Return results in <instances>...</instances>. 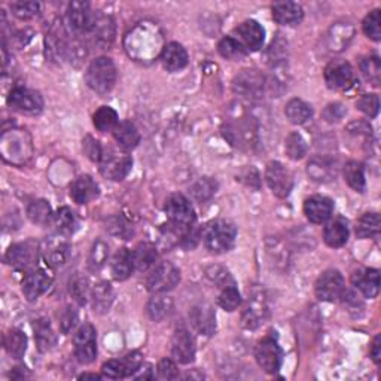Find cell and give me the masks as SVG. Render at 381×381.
Wrapping results in <instances>:
<instances>
[{"mask_svg":"<svg viewBox=\"0 0 381 381\" xmlns=\"http://www.w3.org/2000/svg\"><path fill=\"white\" fill-rule=\"evenodd\" d=\"M124 43L130 57L137 61L152 60L164 50L161 31L152 22H140L126 36Z\"/></svg>","mask_w":381,"mask_h":381,"instance_id":"1","label":"cell"},{"mask_svg":"<svg viewBox=\"0 0 381 381\" xmlns=\"http://www.w3.org/2000/svg\"><path fill=\"white\" fill-rule=\"evenodd\" d=\"M0 151H2V156L6 163L14 165L26 164L33 155L30 134L26 130L18 128L5 131L0 139Z\"/></svg>","mask_w":381,"mask_h":381,"instance_id":"2","label":"cell"},{"mask_svg":"<svg viewBox=\"0 0 381 381\" xmlns=\"http://www.w3.org/2000/svg\"><path fill=\"white\" fill-rule=\"evenodd\" d=\"M117 67L110 59L98 57L91 61L85 72L87 85L100 96H107L117 84Z\"/></svg>","mask_w":381,"mask_h":381,"instance_id":"3","label":"cell"},{"mask_svg":"<svg viewBox=\"0 0 381 381\" xmlns=\"http://www.w3.org/2000/svg\"><path fill=\"white\" fill-rule=\"evenodd\" d=\"M235 237H237V230L234 223L223 219L209 222L203 230L204 246L211 253H225L231 251Z\"/></svg>","mask_w":381,"mask_h":381,"instance_id":"4","label":"cell"},{"mask_svg":"<svg viewBox=\"0 0 381 381\" xmlns=\"http://www.w3.org/2000/svg\"><path fill=\"white\" fill-rule=\"evenodd\" d=\"M164 210L172 227L185 231L195 223L194 207L190 206L189 200L182 194H173L167 198Z\"/></svg>","mask_w":381,"mask_h":381,"instance_id":"5","label":"cell"},{"mask_svg":"<svg viewBox=\"0 0 381 381\" xmlns=\"http://www.w3.org/2000/svg\"><path fill=\"white\" fill-rule=\"evenodd\" d=\"M133 167L131 156L126 152H118L114 149L103 151V156L100 160V173L109 181L121 182L128 176Z\"/></svg>","mask_w":381,"mask_h":381,"instance_id":"6","label":"cell"},{"mask_svg":"<svg viewBox=\"0 0 381 381\" xmlns=\"http://www.w3.org/2000/svg\"><path fill=\"white\" fill-rule=\"evenodd\" d=\"M181 282V271L172 262H160L152 268L148 276L147 286L152 294H165L174 289Z\"/></svg>","mask_w":381,"mask_h":381,"instance_id":"7","label":"cell"},{"mask_svg":"<svg viewBox=\"0 0 381 381\" xmlns=\"http://www.w3.org/2000/svg\"><path fill=\"white\" fill-rule=\"evenodd\" d=\"M75 344V357L76 361L88 365L96 361L97 356V332L91 323H84L82 327L76 331L73 337Z\"/></svg>","mask_w":381,"mask_h":381,"instance_id":"8","label":"cell"},{"mask_svg":"<svg viewBox=\"0 0 381 381\" xmlns=\"http://www.w3.org/2000/svg\"><path fill=\"white\" fill-rule=\"evenodd\" d=\"M8 106L20 114L38 115L43 109V100L35 89L17 87L8 96Z\"/></svg>","mask_w":381,"mask_h":381,"instance_id":"9","label":"cell"},{"mask_svg":"<svg viewBox=\"0 0 381 381\" xmlns=\"http://www.w3.org/2000/svg\"><path fill=\"white\" fill-rule=\"evenodd\" d=\"M315 292L319 301L335 302L345 292L344 277L338 270H327L322 273L315 285Z\"/></svg>","mask_w":381,"mask_h":381,"instance_id":"10","label":"cell"},{"mask_svg":"<svg viewBox=\"0 0 381 381\" xmlns=\"http://www.w3.org/2000/svg\"><path fill=\"white\" fill-rule=\"evenodd\" d=\"M38 253H39L38 243L27 240L24 243H17L10 246L9 251L6 252L5 261L10 267L15 268V270L30 271L38 262Z\"/></svg>","mask_w":381,"mask_h":381,"instance_id":"11","label":"cell"},{"mask_svg":"<svg viewBox=\"0 0 381 381\" xmlns=\"http://www.w3.org/2000/svg\"><path fill=\"white\" fill-rule=\"evenodd\" d=\"M235 94L248 100L261 98L265 89V77L257 70H243L232 81Z\"/></svg>","mask_w":381,"mask_h":381,"instance_id":"12","label":"cell"},{"mask_svg":"<svg viewBox=\"0 0 381 381\" xmlns=\"http://www.w3.org/2000/svg\"><path fill=\"white\" fill-rule=\"evenodd\" d=\"M265 181L268 188L271 189V193L278 198H286L294 186L292 174L278 161H271L267 165Z\"/></svg>","mask_w":381,"mask_h":381,"instance_id":"13","label":"cell"},{"mask_svg":"<svg viewBox=\"0 0 381 381\" xmlns=\"http://www.w3.org/2000/svg\"><path fill=\"white\" fill-rule=\"evenodd\" d=\"M256 362L260 365L265 373L268 374H276L280 366H282V349H280L278 343L271 338L267 337L262 341L257 343L256 350H255Z\"/></svg>","mask_w":381,"mask_h":381,"instance_id":"14","label":"cell"},{"mask_svg":"<svg viewBox=\"0 0 381 381\" xmlns=\"http://www.w3.org/2000/svg\"><path fill=\"white\" fill-rule=\"evenodd\" d=\"M54 274L50 268H33L22 280V294L29 301H36L51 287Z\"/></svg>","mask_w":381,"mask_h":381,"instance_id":"15","label":"cell"},{"mask_svg":"<svg viewBox=\"0 0 381 381\" xmlns=\"http://www.w3.org/2000/svg\"><path fill=\"white\" fill-rule=\"evenodd\" d=\"M232 38L237 40L246 51H260L265 40V30L255 20H248L234 30Z\"/></svg>","mask_w":381,"mask_h":381,"instance_id":"16","label":"cell"},{"mask_svg":"<svg viewBox=\"0 0 381 381\" xmlns=\"http://www.w3.org/2000/svg\"><path fill=\"white\" fill-rule=\"evenodd\" d=\"M354 72L349 61L334 60L324 69V82L331 89H347L353 85Z\"/></svg>","mask_w":381,"mask_h":381,"instance_id":"17","label":"cell"},{"mask_svg":"<svg viewBox=\"0 0 381 381\" xmlns=\"http://www.w3.org/2000/svg\"><path fill=\"white\" fill-rule=\"evenodd\" d=\"M94 13L87 2H72L67 9V26L76 36L88 35L91 29Z\"/></svg>","mask_w":381,"mask_h":381,"instance_id":"18","label":"cell"},{"mask_svg":"<svg viewBox=\"0 0 381 381\" xmlns=\"http://www.w3.org/2000/svg\"><path fill=\"white\" fill-rule=\"evenodd\" d=\"M143 359L140 353H131L122 357L118 361H107L102 366V374L105 378L110 380H119V378H127L134 374V371L142 365Z\"/></svg>","mask_w":381,"mask_h":381,"instance_id":"19","label":"cell"},{"mask_svg":"<svg viewBox=\"0 0 381 381\" xmlns=\"http://www.w3.org/2000/svg\"><path fill=\"white\" fill-rule=\"evenodd\" d=\"M172 356L174 357L176 362L182 365L194 362L195 341L186 328H177L174 331L172 341Z\"/></svg>","mask_w":381,"mask_h":381,"instance_id":"20","label":"cell"},{"mask_svg":"<svg viewBox=\"0 0 381 381\" xmlns=\"http://www.w3.org/2000/svg\"><path fill=\"white\" fill-rule=\"evenodd\" d=\"M88 36L91 38L93 43L100 48H107L115 38V24L110 17L96 14L91 29L88 31Z\"/></svg>","mask_w":381,"mask_h":381,"instance_id":"21","label":"cell"},{"mask_svg":"<svg viewBox=\"0 0 381 381\" xmlns=\"http://www.w3.org/2000/svg\"><path fill=\"white\" fill-rule=\"evenodd\" d=\"M189 320L193 328L206 337H210L216 331V315L209 304H198L193 307V310L189 311Z\"/></svg>","mask_w":381,"mask_h":381,"instance_id":"22","label":"cell"},{"mask_svg":"<svg viewBox=\"0 0 381 381\" xmlns=\"http://www.w3.org/2000/svg\"><path fill=\"white\" fill-rule=\"evenodd\" d=\"M352 283L365 298L373 299L380 292V271L375 268H361L353 273Z\"/></svg>","mask_w":381,"mask_h":381,"instance_id":"23","label":"cell"},{"mask_svg":"<svg viewBox=\"0 0 381 381\" xmlns=\"http://www.w3.org/2000/svg\"><path fill=\"white\" fill-rule=\"evenodd\" d=\"M334 211L332 200L323 195H313L306 200L304 215L313 223H324L329 221Z\"/></svg>","mask_w":381,"mask_h":381,"instance_id":"24","label":"cell"},{"mask_svg":"<svg viewBox=\"0 0 381 381\" xmlns=\"http://www.w3.org/2000/svg\"><path fill=\"white\" fill-rule=\"evenodd\" d=\"M40 251L48 267H61L66 264L67 257H69V244H67L63 235H57V237L45 241Z\"/></svg>","mask_w":381,"mask_h":381,"instance_id":"25","label":"cell"},{"mask_svg":"<svg viewBox=\"0 0 381 381\" xmlns=\"http://www.w3.org/2000/svg\"><path fill=\"white\" fill-rule=\"evenodd\" d=\"M100 194V188L94 179L88 174L75 179L70 185V197L77 204H88Z\"/></svg>","mask_w":381,"mask_h":381,"instance_id":"26","label":"cell"},{"mask_svg":"<svg viewBox=\"0 0 381 381\" xmlns=\"http://www.w3.org/2000/svg\"><path fill=\"white\" fill-rule=\"evenodd\" d=\"M160 60L167 72L174 73V72L185 69L189 59H188L186 50L182 47L181 43L170 42V43L164 45V50L160 55Z\"/></svg>","mask_w":381,"mask_h":381,"instance_id":"27","label":"cell"},{"mask_svg":"<svg viewBox=\"0 0 381 381\" xmlns=\"http://www.w3.org/2000/svg\"><path fill=\"white\" fill-rule=\"evenodd\" d=\"M271 10L274 21L280 26H297L304 18V9L297 2H276Z\"/></svg>","mask_w":381,"mask_h":381,"instance_id":"28","label":"cell"},{"mask_svg":"<svg viewBox=\"0 0 381 381\" xmlns=\"http://www.w3.org/2000/svg\"><path fill=\"white\" fill-rule=\"evenodd\" d=\"M307 173L316 182H331L337 176V163L328 156H313L307 165Z\"/></svg>","mask_w":381,"mask_h":381,"instance_id":"29","label":"cell"},{"mask_svg":"<svg viewBox=\"0 0 381 381\" xmlns=\"http://www.w3.org/2000/svg\"><path fill=\"white\" fill-rule=\"evenodd\" d=\"M131 261L134 271L144 273L155 267L156 262V249L151 243H140L137 244L134 251H131Z\"/></svg>","mask_w":381,"mask_h":381,"instance_id":"30","label":"cell"},{"mask_svg":"<svg viewBox=\"0 0 381 381\" xmlns=\"http://www.w3.org/2000/svg\"><path fill=\"white\" fill-rule=\"evenodd\" d=\"M50 225L57 235L69 237V235L75 232L77 227V221H76L75 213L69 207H61L55 213H52Z\"/></svg>","mask_w":381,"mask_h":381,"instance_id":"31","label":"cell"},{"mask_svg":"<svg viewBox=\"0 0 381 381\" xmlns=\"http://www.w3.org/2000/svg\"><path fill=\"white\" fill-rule=\"evenodd\" d=\"M349 227L347 222H344L341 218L331 221L323 231V240L329 248H343V246L349 241Z\"/></svg>","mask_w":381,"mask_h":381,"instance_id":"32","label":"cell"},{"mask_svg":"<svg viewBox=\"0 0 381 381\" xmlns=\"http://www.w3.org/2000/svg\"><path fill=\"white\" fill-rule=\"evenodd\" d=\"M354 36V29L350 22H337V24L332 26L328 33V48L331 51L340 52Z\"/></svg>","mask_w":381,"mask_h":381,"instance_id":"33","label":"cell"},{"mask_svg":"<svg viewBox=\"0 0 381 381\" xmlns=\"http://www.w3.org/2000/svg\"><path fill=\"white\" fill-rule=\"evenodd\" d=\"M114 137L121 149L131 151L140 143V133L130 121H122L114 130Z\"/></svg>","mask_w":381,"mask_h":381,"instance_id":"34","label":"cell"},{"mask_svg":"<svg viewBox=\"0 0 381 381\" xmlns=\"http://www.w3.org/2000/svg\"><path fill=\"white\" fill-rule=\"evenodd\" d=\"M33 329H35V341L40 352H50L57 344V335H55L54 329L51 328L48 319L36 320L33 323Z\"/></svg>","mask_w":381,"mask_h":381,"instance_id":"35","label":"cell"},{"mask_svg":"<svg viewBox=\"0 0 381 381\" xmlns=\"http://www.w3.org/2000/svg\"><path fill=\"white\" fill-rule=\"evenodd\" d=\"M133 271H134V267L131 261V252L126 248L119 249L115 253L114 260H112V264H110L112 277L118 280V282H124V280H127L131 276Z\"/></svg>","mask_w":381,"mask_h":381,"instance_id":"36","label":"cell"},{"mask_svg":"<svg viewBox=\"0 0 381 381\" xmlns=\"http://www.w3.org/2000/svg\"><path fill=\"white\" fill-rule=\"evenodd\" d=\"M148 315L154 322H161L170 315L174 310V302L170 297H165L163 294H154V297L148 302Z\"/></svg>","mask_w":381,"mask_h":381,"instance_id":"37","label":"cell"},{"mask_svg":"<svg viewBox=\"0 0 381 381\" xmlns=\"http://www.w3.org/2000/svg\"><path fill=\"white\" fill-rule=\"evenodd\" d=\"M114 289H112L110 283L100 282L91 289V299H93V308L96 313H107L114 302Z\"/></svg>","mask_w":381,"mask_h":381,"instance_id":"38","label":"cell"},{"mask_svg":"<svg viewBox=\"0 0 381 381\" xmlns=\"http://www.w3.org/2000/svg\"><path fill=\"white\" fill-rule=\"evenodd\" d=\"M267 315V306L261 297H253L252 301H249L248 308L243 313V324L246 328L255 329L260 327Z\"/></svg>","mask_w":381,"mask_h":381,"instance_id":"39","label":"cell"},{"mask_svg":"<svg viewBox=\"0 0 381 381\" xmlns=\"http://www.w3.org/2000/svg\"><path fill=\"white\" fill-rule=\"evenodd\" d=\"M285 114L287 119L295 126L306 124V122L313 117V109L306 102H302L299 98H292L287 102L285 107Z\"/></svg>","mask_w":381,"mask_h":381,"instance_id":"40","label":"cell"},{"mask_svg":"<svg viewBox=\"0 0 381 381\" xmlns=\"http://www.w3.org/2000/svg\"><path fill=\"white\" fill-rule=\"evenodd\" d=\"M343 173H344L347 185H349L352 189H354L356 193H364L366 181H365V169L361 163L349 161L344 165Z\"/></svg>","mask_w":381,"mask_h":381,"instance_id":"41","label":"cell"},{"mask_svg":"<svg viewBox=\"0 0 381 381\" xmlns=\"http://www.w3.org/2000/svg\"><path fill=\"white\" fill-rule=\"evenodd\" d=\"M5 349L10 357L21 359L27 350V337L20 329H10L5 337Z\"/></svg>","mask_w":381,"mask_h":381,"instance_id":"42","label":"cell"},{"mask_svg":"<svg viewBox=\"0 0 381 381\" xmlns=\"http://www.w3.org/2000/svg\"><path fill=\"white\" fill-rule=\"evenodd\" d=\"M93 122H94V127L100 133H109V131L114 133V130L119 124V119L115 109H112L109 106H102L94 114Z\"/></svg>","mask_w":381,"mask_h":381,"instance_id":"43","label":"cell"},{"mask_svg":"<svg viewBox=\"0 0 381 381\" xmlns=\"http://www.w3.org/2000/svg\"><path fill=\"white\" fill-rule=\"evenodd\" d=\"M380 232V216L377 213H365L356 223L357 239L375 237Z\"/></svg>","mask_w":381,"mask_h":381,"instance_id":"44","label":"cell"},{"mask_svg":"<svg viewBox=\"0 0 381 381\" xmlns=\"http://www.w3.org/2000/svg\"><path fill=\"white\" fill-rule=\"evenodd\" d=\"M27 216L33 223H38V225H47L52 218V210L50 203L45 200L31 201L27 207Z\"/></svg>","mask_w":381,"mask_h":381,"instance_id":"45","label":"cell"},{"mask_svg":"<svg viewBox=\"0 0 381 381\" xmlns=\"http://www.w3.org/2000/svg\"><path fill=\"white\" fill-rule=\"evenodd\" d=\"M285 152L290 160H302L307 154V142L299 133H290L285 140Z\"/></svg>","mask_w":381,"mask_h":381,"instance_id":"46","label":"cell"},{"mask_svg":"<svg viewBox=\"0 0 381 381\" xmlns=\"http://www.w3.org/2000/svg\"><path fill=\"white\" fill-rule=\"evenodd\" d=\"M218 51H219V54L222 55L223 59L234 60V61L244 59L246 54H248V51H246L232 36L223 38L218 45Z\"/></svg>","mask_w":381,"mask_h":381,"instance_id":"47","label":"cell"},{"mask_svg":"<svg viewBox=\"0 0 381 381\" xmlns=\"http://www.w3.org/2000/svg\"><path fill=\"white\" fill-rule=\"evenodd\" d=\"M218 304L225 311H234L239 308V306L241 304V297L239 289L235 287L234 283L222 286V292L219 294Z\"/></svg>","mask_w":381,"mask_h":381,"instance_id":"48","label":"cell"},{"mask_svg":"<svg viewBox=\"0 0 381 381\" xmlns=\"http://www.w3.org/2000/svg\"><path fill=\"white\" fill-rule=\"evenodd\" d=\"M107 256H109V246L103 240L98 239L93 244L91 252H89V257H88L89 268H91L93 271H97L100 270V268H103L107 261Z\"/></svg>","mask_w":381,"mask_h":381,"instance_id":"49","label":"cell"},{"mask_svg":"<svg viewBox=\"0 0 381 381\" xmlns=\"http://www.w3.org/2000/svg\"><path fill=\"white\" fill-rule=\"evenodd\" d=\"M361 70L366 81L371 82L374 87L380 85L381 80V63L377 55H371V57H366L361 61Z\"/></svg>","mask_w":381,"mask_h":381,"instance_id":"50","label":"cell"},{"mask_svg":"<svg viewBox=\"0 0 381 381\" xmlns=\"http://www.w3.org/2000/svg\"><path fill=\"white\" fill-rule=\"evenodd\" d=\"M362 29L369 39H373L375 42L381 39V10L380 9H374L373 13H369L365 17L362 22Z\"/></svg>","mask_w":381,"mask_h":381,"instance_id":"51","label":"cell"},{"mask_svg":"<svg viewBox=\"0 0 381 381\" xmlns=\"http://www.w3.org/2000/svg\"><path fill=\"white\" fill-rule=\"evenodd\" d=\"M70 295L80 306H85L88 298H91V289H89L88 280L85 277H75L70 282Z\"/></svg>","mask_w":381,"mask_h":381,"instance_id":"52","label":"cell"},{"mask_svg":"<svg viewBox=\"0 0 381 381\" xmlns=\"http://www.w3.org/2000/svg\"><path fill=\"white\" fill-rule=\"evenodd\" d=\"M10 10L17 18L26 21L35 18L39 14L40 5L38 2H14L10 3Z\"/></svg>","mask_w":381,"mask_h":381,"instance_id":"53","label":"cell"},{"mask_svg":"<svg viewBox=\"0 0 381 381\" xmlns=\"http://www.w3.org/2000/svg\"><path fill=\"white\" fill-rule=\"evenodd\" d=\"M357 109L369 118H375L380 110V98L377 94H365L357 100Z\"/></svg>","mask_w":381,"mask_h":381,"instance_id":"54","label":"cell"},{"mask_svg":"<svg viewBox=\"0 0 381 381\" xmlns=\"http://www.w3.org/2000/svg\"><path fill=\"white\" fill-rule=\"evenodd\" d=\"M215 193H216V184L210 181L209 177L201 179V181H198L193 188V195L197 201H206Z\"/></svg>","mask_w":381,"mask_h":381,"instance_id":"55","label":"cell"},{"mask_svg":"<svg viewBox=\"0 0 381 381\" xmlns=\"http://www.w3.org/2000/svg\"><path fill=\"white\" fill-rule=\"evenodd\" d=\"M106 228L109 230L110 234L117 235V237H121V239H127L128 235L131 234V228L128 223L126 222V219H122L121 216H114L110 218L107 222H106Z\"/></svg>","mask_w":381,"mask_h":381,"instance_id":"56","label":"cell"},{"mask_svg":"<svg viewBox=\"0 0 381 381\" xmlns=\"http://www.w3.org/2000/svg\"><path fill=\"white\" fill-rule=\"evenodd\" d=\"M82 148H84L85 155H87L88 158L91 160V161L100 163V160H102L103 149H102V147H100V142L96 140L94 137L87 136V137L84 139V142H82Z\"/></svg>","mask_w":381,"mask_h":381,"instance_id":"57","label":"cell"},{"mask_svg":"<svg viewBox=\"0 0 381 381\" xmlns=\"http://www.w3.org/2000/svg\"><path fill=\"white\" fill-rule=\"evenodd\" d=\"M160 380H176L179 378V369L172 359H161L156 366Z\"/></svg>","mask_w":381,"mask_h":381,"instance_id":"58","label":"cell"},{"mask_svg":"<svg viewBox=\"0 0 381 381\" xmlns=\"http://www.w3.org/2000/svg\"><path fill=\"white\" fill-rule=\"evenodd\" d=\"M77 323V313L72 307H67L60 319V328L63 334H69Z\"/></svg>","mask_w":381,"mask_h":381,"instance_id":"59","label":"cell"},{"mask_svg":"<svg viewBox=\"0 0 381 381\" xmlns=\"http://www.w3.org/2000/svg\"><path fill=\"white\" fill-rule=\"evenodd\" d=\"M345 114L344 107L340 103H334L327 106V109L323 110V118L328 122H338Z\"/></svg>","mask_w":381,"mask_h":381,"instance_id":"60","label":"cell"},{"mask_svg":"<svg viewBox=\"0 0 381 381\" xmlns=\"http://www.w3.org/2000/svg\"><path fill=\"white\" fill-rule=\"evenodd\" d=\"M154 377V369L151 364H143L134 371V374L130 377L133 380H151Z\"/></svg>","mask_w":381,"mask_h":381,"instance_id":"61","label":"cell"},{"mask_svg":"<svg viewBox=\"0 0 381 381\" xmlns=\"http://www.w3.org/2000/svg\"><path fill=\"white\" fill-rule=\"evenodd\" d=\"M369 354H371L373 361L377 365H380V361H381V338H380V335H377V337L374 338L373 345H371V350H369Z\"/></svg>","mask_w":381,"mask_h":381,"instance_id":"62","label":"cell"},{"mask_svg":"<svg viewBox=\"0 0 381 381\" xmlns=\"http://www.w3.org/2000/svg\"><path fill=\"white\" fill-rule=\"evenodd\" d=\"M80 378H84V380H87V378L100 380V378H105V375H103V374H102V375H98V374H82Z\"/></svg>","mask_w":381,"mask_h":381,"instance_id":"63","label":"cell"}]
</instances>
